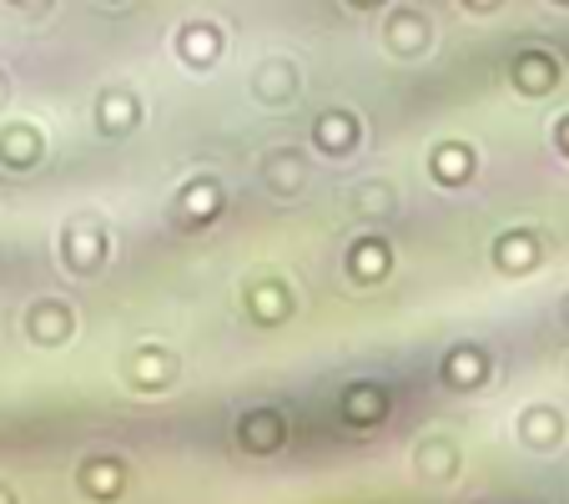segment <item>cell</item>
Masks as SVG:
<instances>
[{
	"label": "cell",
	"mask_w": 569,
	"mask_h": 504,
	"mask_svg": "<svg viewBox=\"0 0 569 504\" xmlns=\"http://www.w3.org/2000/svg\"><path fill=\"white\" fill-rule=\"evenodd\" d=\"M388 46H393L398 56L403 51L419 56L423 46H429V16L423 11H398L393 21H388Z\"/></svg>",
	"instance_id": "cell-14"
},
{
	"label": "cell",
	"mask_w": 569,
	"mask_h": 504,
	"mask_svg": "<svg viewBox=\"0 0 569 504\" xmlns=\"http://www.w3.org/2000/svg\"><path fill=\"white\" fill-rule=\"evenodd\" d=\"M413 470H419V480H429V484L449 480V474L459 470V449H453V439H443V434H429V439L413 449Z\"/></svg>",
	"instance_id": "cell-10"
},
{
	"label": "cell",
	"mask_w": 569,
	"mask_h": 504,
	"mask_svg": "<svg viewBox=\"0 0 569 504\" xmlns=\"http://www.w3.org/2000/svg\"><path fill=\"white\" fill-rule=\"evenodd\" d=\"M463 6H469V11H495L499 0H463Z\"/></svg>",
	"instance_id": "cell-20"
},
{
	"label": "cell",
	"mask_w": 569,
	"mask_h": 504,
	"mask_svg": "<svg viewBox=\"0 0 569 504\" xmlns=\"http://www.w3.org/2000/svg\"><path fill=\"white\" fill-rule=\"evenodd\" d=\"M6 91H11V81H6V71H0V101H6Z\"/></svg>",
	"instance_id": "cell-23"
},
{
	"label": "cell",
	"mask_w": 569,
	"mask_h": 504,
	"mask_svg": "<svg viewBox=\"0 0 569 504\" xmlns=\"http://www.w3.org/2000/svg\"><path fill=\"white\" fill-rule=\"evenodd\" d=\"M137 121H141L137 91H121V87L101 91V101H97V127L107 131V137H121V131H131Z\"/></svg>",
	"instance_id": "cell-9"
},
{
	"label": "cell",
	"mask_w": 569,
	"mask_h": 504,
	"mask_svg": "<svg viewBox=\"0 0 569 504\" xmlns=\"http://www.w3.org/2000/svg\"><path fill=\"white\" fill-rule=\"evenodd\" d=\"M71 308L66 303H56V298H46V303H31V313H26V333H31L36 344H46V348H56V344H66L71 338Z\"/></svg>",
	"instance_id": "cell-3"
},
{
	"label": "cell",
	"mask_w": 569,
	"mask_h": 504,
	"mask_svg": "<svg viewBox=\"0 0 569 504\" xmlns=\"http://www.w3.org/2000/svg\"><path fill=\"white\" fill-rule=\"evenodd\" d=\"M358 11H373V6H383V0H353Z\"/></svg>",
	"instance_id": "cell-21"
},
{
	"label": "cell",
	"mask_w": 569,
	"mask_h": 504,
	"mask_svg": "<svg viewBox=\"0 0 569 504\" xmlns=\"http://www.w3.org/2000/svg\"><path fill=\"white\" fill-rule=\"evenodd\" d=\"M177 213H182L187 227L212 223V217L222 213V182H217V177H197V182H187L182 197H177Z\"/></svg>",
	"instance_id": "cell-6"
},
{
	"label": "cell",
	"mask_w": 569,
	"mask_h": 504,
	"mask_svg": "<svg viewBox=\"0 0 569 504\" xmlns=\"http://www.w3.org/2000/svg\"><path fill=\"white\" fill-rule=\"evenodd\" d=\"M495 263H499V273H529V268H539V237L535 233H505L499 237V247H495Z\"/></svg>",
	"instance_id": "cell-12"
},
{
	"label": "cell",
	"mask_w": 569,
	"mask_h": 504,
	"mask_svg": "<svg viewBox=\"0 0 569 504\" xmlns=\"http://www.w3.org/2000/svg\"><path fill=\"white\" fill-rule=\"evenodd\" d=\"M177 56H182L192 71H207V66H217V56H222V31L207 26V21L182 26V36H177Z\"/></svg>",
	"instance_id": "cell-5"
},
{
	"label": "cell",
	"mask_w": 569,
	"mask_h": 504,
	"mask_svg": "<svg viewBox=\"0 0 569 504\" xmlns=\"http://www.w3.org/2000/svg\"><path fill=\"white\" fill-rule=\"evenodd\" d=\"M21 6H41V0H21Z\"/></svg>",
	"instance_id": "cell-25"
},
{
	"label": "cell",
	"mask_w": 569,
	"mask_h": 504,
	"mask_svg": "<svg viewBox=\"0 0 569 504\" xmlns=\"http://www.w3.org/2000/svg\"><path fill=\"white\" fill-rule=\"evenodd\" d=\"M555 141H559V151H565V157H569V117L555 127Z\"/></svg>",
	"instance_id": "cell-19"
},
{
	"label": "cell",
	"mask_w": 569,
	"mask_h": 504,
	"mask_svg": "<svg viewBox=\"0 0 569 504\" xmlns=\"http://www.w3.org/2000/svg\"><path fill=\"white\" fill-rule=\"evenodd\" d=\"M559 6H569V0H559Z\"/></svg>",
	"instance_id": "cell-26"
},
{
	"label": "cell",
	"mask_w": 569,
	"mask_h": 504,
	"mask_svg": "<svg viewBox=\"0 0 569 504\" xmlns=\"http://www.w3.org/2000/svg\"><path fill=\"white\" fill-rule=\"evenodd\" d=\"M292 91H298V71H292V61L268 56V61L258 66V76H252V97H258L262 107H282V101H292Z\"/></svg>",
	"instance_id": "cell-4"
},
{
	"label": "cell",
	"mask_w": 569,
	"mask_h": 504,
	"mask_svg": "<svg viewBox=\"0 0 569 504\" xmlns=\"http://www.w3.org/2000/svg\"><path fill=\"white\" fill-rule=\"evenodd\" d=\"M36 151H41V141H36V131H31V127L0 131V161H11V167H31Z\"/></svg>",
	"instance_id": "cell-16"
},
{
	"label": "cell",
	"mask_w": 569,
	"mask_h": 504,
	"mask_svg": "<svg viewBox=\"0 0 569 504\" xmlns=\"http://www.w3.org/2000/svg\"><path fill=\"white\" fill-rule=\"evenodd\" d=\"M388 268H393V258H388L383 237H363V243H353V253H348V273H353L358 283H383Z\"/></svg>",
	"instance_id": "cell-11"
},
{
	"label": "cell",
	"mask_w": 569,
	"mask_h": 504,
	"mask_svg": "<svg viewBox=\"0 0 569 504\" xmlns=\"http://www.w3.org/2000/svg\"><path fill=\"white\" fill-rule=\"evenodd\" d=\"M358 207H363V213H388V207H393V187H388V182L358 187Z\"/></svg>",
	"instance_id": "cell-18"
},
{
	"label": "cell",
	"mask_w": 569,
	"mask_h": 504,
	"mask_svg": "<svg viewBox=\"0 0 569 504\" xmlns=\"http://www.w3.org/2000/svg\"><path fill=\"white\" fill-rule=\"evenodd\" d=\"M0 504H16V494H11V490H6V484H0Z\"/></svg>",
	"instance_id": "cell-22"
},
{
	"label": "cell",
	"mask_w": 569,
	"mask_h": 504,
	"mask_svg": "<svg viewBox=\"0 0 569 504\" xmlns=\"http://www.w3.org/2000/svg\"><path fill=\"white\" fill-rule=\"evenodd\" d=\"M429 167H433V177H439L443 187H459V182H469L473 177V151L463 147V141H439L433 157H429Z\"/></svg>",
	"instance_id": "cell-13"
},
{
	"label": "cell",
	"mask_w": 569,
	"mask_h": 504,
	"mask_svg": "<svg viewBox=\"0 0 569 504\" xmlns=\"http://www.w3.org/2000/svg\"><path fill=\"white\" fill-rule=\"evenodd\" d=\"M559 313H565V328H569V293H565V308H559Z\"/></svg>",
	"instance_id": "cell-24"
},
{
	"label": "cell",
	"mask_w": 569,
	"mask_h": 504,
	"mask_svg": "<svg viewBox=\"0 0 569 504\" xmlns=\"http://www.w3.org/2000/svg\"><path fill=\"white\" fill-rule=\"evenodd\" d=\"M312 141H318L322 151L343 157V151H353V141H358V121L348 117V111H328V117H318V127H312Z\"/></svg>",
	"instance_id": "cell-15"
},
{
	"label": "cell",
	"mask_w": 569,
	"mask_h": 504,
	"mask_svg": "<svg viewBox=\"0 0 569 504\" xmlns=\"http://www.w3.org/2000/svg\"><path fill=\"white\" fill-rule=\"evenodd\" d=\"M248 303H252V313H258V323H278L292 313V298L282 288H258Z\"/></svg>",
	"instance_id": "cell-17"
},
{
	"label": "cell",
	"mask_w": 569,
	"mask_h": 504,
	"mask_svg": "<svg viewBox=\"0 0 569 504\" xmlns=\"http://www.w3.org/2000/svg\"><path fill=\"white\" fill-rule=\"evenodd\" d=\"M262 182L278 197H298L302 187H308V161H302L298 151H268V157H262Z\"/></svg>",
	"instance_id": "cell-7"
},
{
	"label": "cell",
	"mask_w": 569,
	"mask_h": 504,
	"mask_svg": "<svg viewBox=\"0 0 569 504\" xmlns=\"http://www.w3.org/2000/svg\"><path fill=\"white\" fill-rule=\"evenodd\" d=\"M61 253L71 273H101V263H107V233H101V223H87V217L66 223Z\"/></svg>",
	"instance_id": "cell-1"
},
{
	"label": "cell",
	"mask_w": 569,
	"mask_h": 504,
	"mask_svg": "<svg viewBox=\"0 0 569 504\" xmlns=\"http://www.w3.org/2000/svg\"><path fill=\"white\" fill-rule=\"evenodd\" d=\"M555 81H559V61L549 51L515 56V87L525 91V97H545V91H555Z\"/></svg>",
	"instance_id": "cell-8"
},
{
	"label": "cell",
	"mask_w": 569,
	"mask_h": 504,
	"mask_svg": "<svg viewBox=\"0 0 569 504\" xmlns=\"http://www.w3.org/2000/svg\"><path fill=\"white\" fill-rule=\"evenodd\" d=\"M519 439H525L529 449H539V454L559 449V444H565V414L549 408V404L525 408V414H519Z\"/></svg>",
	"instance_id": "cell-2"
}]
</instances>
